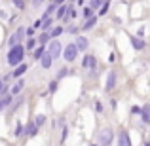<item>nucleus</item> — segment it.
<instances>
[{"label": "nucleus", "instance_id": "30", "mask_svg": "<svg viewBox=\"0 0 150 146\" xmlns=\"http://www.w3.org/2000/svg\"><path fill=\"white\" fill-rule=\"evenodd\" d=\"M55 89H57V82H51V84H50V93H55Z\"/></svg>", "mask_w": 150, "mask_h": 146}, {"label": "nucleus", "instance_id": "14", "mask_svg": "<svg viewBox=\"0 0 150 146\" xmlns=\"http://www.w3.org/2000/svg\"><path fill=\"white\" fill-rule=\"evenodd\" d=\"M131 46L135 49H143L144 48V40L143 38H137V36H131Z\"/></svg>", "mask_w": 150, "mask_h": 146}, {"label": "nucleus", "instance_id": "16", "mask_svg": "<svg viewBox=\"0 0 150 146\" xmlns=\"http://www.w3.org/2000/svg\"><path fill=\"white\" fill-rule=\"evenodd\" d=\"M46 51H48V49H46V46H38V48L34 49V59H42V55H44Z\"/></svg>", "mask_w": 150, "mask_h": 146}, {"label": "nucleus", "instance_id": "19", "mask_svg": "<svg viewBox=\"0 0 150 146\" xmlns=\"http://www.w3.org/2000/svg\"><path fill=\"white\" fill-rule=\"evenodd\" d=\"M21 87H23V82H21V80H19V82H17V84H15V85H13V87H11V95H17V93H19V91H21Z\"/></svg>", "mask_w": 150, "mask_h": 146}, {"label": "nucleus", "instance_id": "12", "mask_svg": "<svg viewBox=\"0 0 150 146\" xmlns=\"http://www.w3.org/2000/svg\"><path fill=\"white\" fill-rule=\"evenodd\" d=\"M141 118H143V123H150V104L143 106V114H141Z\"/></svg>", "mask_w": 150, "mask_h": 146}, {"label": "nucleus", "instance_id": "21", "mask_svg": "<svg viewBox=\"0 0 150 146\" xmlns=\"http://www.w3.org/2000/svg\"><path fill=\"white\" fill-rule=\"evenodd\" d=\"M27 49H29V51H34V49H36V40H34V38H30V40L27 42Z\"/></svg>", "mask_w": 150, "mask_h": 146}, {"label": "nucleus", "instance_id": "15", "mask_svg": "<svg viewBox=\"0 0 150 146\" xmlns=\"http://www.w3.org/2000/svg\"><path fill=\"white\" fill-rule=\"evenodd\" d=\"M25 72H27V65H19L17 68L13 70V74H11V76H13V78H19V76H23Z\"/></svg>", "mask_w": 150, "mask_h": 146}, {"label": "nucleus", "instance_id": "18", "mask_svg": "<svg viewBox=\"0 0 150 146\" xmlns=\"http://www.w3.org/2000/svg\"><path fill=\"white\" fill-rule=\"evenodd\" d=\"M95 23H97V17H91V19H88V21H86V25H84V30H89V29H93V27H95Z\"/></svg>", "mask_w": 150, "mask_h": 146}, {"label": "nucleus", "instance_id": "25", "mask_svg": "<svg viewBox=\"0 0 150 146\" xmlns=\"http://www.w3.org/2000/svg\"><path fill=\"white\" fill-rule=\"evenodd\" d=\"M50 38H51L50 34H48V32H44V34L40 36V44H42V46H44V44H48V40H50Z\"/></svg>", "mask_w": 150, "mask_h": 146}, {"label": "nucleus", "instance_id": "33", "mask_svg": "<svg viewBox=\"0 0 150 146\" xmlns=\"http://www.w3.org/2000/svg\"><path fill=\"white\" fill-rule=\"evenodd\" d=\"M69 17H76V11H74L72 8H70V10H69Z\"/></svg>", "mask_w": 150, "mask_h": 146}, {"label": "nucleus", "instance_id": "7", "mask_svg": "<svg viewBox=\"0 0 150 146\" xmlns=\"http://www.w3.org/2000/svg\"><path fill=\"white\" fill-rule=\"evenodd\" d=\"M114 85H116V72H108V78H106L105 89H106V91H112Z\"/></svg>", "mask_w": 150, "mask_h": 146}, {"label": "nucleus", "instance_id": "22", "mask_svg": "<svg viewBox=\"0 0 150 146\" xmlns=\"http://www.w3.org/2000/svg\"><path fill=\"white\" fill-rule=\"evenodd\" d=\"M61 32H63V27H55V29L50 32V36H51V38H55V36H59Z\"/></svg>", "mask_w": 150, "mask_h": 146}, {"label": "nucleus", "instance_id": "4", "mask_svg": "<svg viewBox=\"0 0 150 146\" xmlns=\"http://www.w3.org/2000/svg\"><path fill=\"white\" fill-rule=\"evenodd\" d=\"M78 46L76 44H69V46H65V49H63V57H65V61H74L76 59V55H78Z\"/></svg>", "mask_w": 150, "mask_h": 146}, {"label": "nucleus", "instance_id": "23", "mask_svg": "<svg viewBox=\"0 0 150 146\" xmlns=\"http://www.w3.org/2000/svg\"><path fill=\"white\" fill-rule=\"evenodd\" d=\"M46 123V116L44 114H40V116H36V125L40 127V125H44Z\"/></svg>", "mask_w": 150, "mask_h": 146}, {"label": "nucleus", "instance_id": "8", "mask_svg": "<svg viewBox=\"0 0 150 146\" xmlns=\"http://www.w3.org/2000/svg\"><path fill=\"white\" fill-rule=\"evenodd\" d=\"M95 65H97V59L93 55H86L84 61H82V66H86V68H95Z\"/></svg>", "mask_w": 150, "mask_h": 146}, {"label": "nucleus", "instance_id": "29", "mask_svg": "<svg viewBox=\"0 0 150 146\" xmlns=\"http://www.w3.org/2000/svg\"><path fill=\"white\" fill-rule=\"evenodd\" d=\"M13 4H15V8H19V10L25 8V2H23V0H13Z\"/></svg>", "mask_w": 150, "mask_h": 146}, {"label": "nucleus", "instance_id": "9", "mask_svg": "<svg viewBox=\"0 0 150 146\" xmlns=\"http://www.w3.org/2000/svg\"><path fill=\"white\" fill-rule=\"evenodd\" d=\"M40 65L44 66V68H50V66L53 65V57H51V55L48 53V51H46V53L42 55V59H40Z\"/></svg>", "mask_w": 150, "mask_h": 146}, {"label": "nucleus", "instance_id": "10", "mask_svg": "<svg viewBox=\"0 0 150 146\" xmlns=\"http://www.w3.org/2000/svg\"><path fill=\"white\" fill-rule=\"evenodd\" d=\"M38 133V125H36V121H30L29 125H27V129H25V135L27 137H34Z\"/></svg>", "mask_w": 150, "mask_h": 146}, {"label": "nucleus", "instance_id": "34", "mask_svg": "<svg viewBox=\"0 0 150 146\" xmlns=\"http://www.w3.org/2000/svg\"><path fill=\"white\" fill-rule=\"evenodd\" d=\"M42 2H44V0H33V6H40Z\"/></svg>", "mask_w": 150, "mask_h": 146}, {"label": "nucleus", "instance_id": "20", "mask_svg": "<svg viewBox=\"0 0 150 146\" xmlns=\"http://www.w3.org/2000/svg\"><path fill=\"white\" fill-rule=\"evenodd\" d=\"M13 135H15V137H21V135H23V123H21V121H17V125H15V131H13Z\"/></svg>", "mask_w": 150, "mask_h": 146}, {"label": "nucleus", "instance_id": "32", "mask_svg": "<svg viewBox=\"0 0 150 146\" xmlns=\"http://www.w3.org/2000/svg\"><path fill=\"white\" fill-rule=\"evenodd\" d=\"M65 74H67V68H61V70H59V74H57V78H63Z\"/></svg>", "mask_w": 150, "mask_h": 146}, {"label": "nucleus", "instance_id": "5", "mask_svg": "<svg viewBox=\"0 0 150 146\" xmlns=\"http://www.w3.org/2000/svg\"><path fill=\"white\" fill-rule=\"evenodd\" d=\"M61 49H63V48H61V44H59L57 40H53V42H51V44L48 46V53H50V55H51L53 59L61 55Z\"/></svg>", "mask_w": 150, "mask_h": 146}, {"label": "nucleus", "instance_id": "24", "mask_svg": "<svg viewBox=\"0 0 150 146\" xmlns=\"http://www.w3.org/2000/svg\"><path fill=\"white\" fill-rule=\"evenodd\" d=\"M84 17L86 19H91L93 17V10H91V8H86V10H84Z\"/></svg>", "mask_w": 150, "mask_h": 146}, {"label": "nucleus", "instance_id": "36", "mask_svg": "<svg viewBox=\"0 0 150 146\" xmlns=\"http://www.w3.org/2000/svg\"><path fill=\"white\" fill-rule=\"evenodd\" d=\"M0 89H4V82L2 80H0Z\"/></svg>", "mask_w": 150, "mask_h": 146}, {"label": "nucleus", "instance_id": "17", "mask_svg": "<svg viewBox=\"0 0 150 146\" xmlns=\"http://www.w3.org/2000/svg\"><path fill=\"white\" fill-rule=\"evenodd\" d=\"M69 10H70V8H67V6H61V8L57 10V17H59V19H63V17H69V15H67V13H69Z\"/></svg>", "mask_w": 150, "mask_h": 146}, {"label": "nucleus", "instance_id": "37", "mask_svg": "<svg viewBox=\"0 0 150 146\" xmlns=\"http://www.w3.org/2000/svg\"><path fill=\"white\" fill-rule=\"evenodd\" d=\"M89 146H97V144H89Z\"/></svg>", "mask_w": 150, "mask_h": 146}, {"label": "nucleus", "instance_id": "3", "mask_svg": "<svg viewBox=\"0 0 150 146\" xmlns=\"http://www.w3.org/2000/svg\"><path fill=\"white\" fill-rule=\"evenodd\" d=\"M112 139H114V131H112L110 127H105V129L99 133V144H101V146H110Z\"/></svg>", "mask_w": 150, "mask_h": 146}, {"label": "nucleus", "instance_id": "35", "mask_svg": "<svg viewBox=\"0 0 150 146\" xmlns=\"http://www.w3.org/2000/svg\"><path fill=\"white\" fill-rule=\"evenodd\" d=\"M63 2H65V0H55L53 4H55V6H59V4H63Z\"/></svg>", "mask_w": 150, "mask_h": 146}, {"label": "nucleus", "instance_id": "11", "mask_svg": "<svg viewBox=\"0 0 150 146\" xmlns=\"http://www.w3.org/2000/svg\"><path fill=\"white\" fill-rule=\"evenodd\" d=\"M10 102H11V93H2V97H0V112H2Z\"/></svg>", "mask_w": 150, "mask_h": 146}, {"label": "nucleus", "instance_id": "31", "mask_svg": "<svg viewBox=\"0 0 150 146\" xmlns=\"http://www.w3.org/2000/svg\"><path fill=\"white\" fill-rule=\"evenodd\" d=\"M95 110H97V112H103V104H101V102H99V101H97V102H95Z\"/></svg>", "mask_w": 150, "mask_h": 146}, {"label": "nucleus", "instance_id": "2", "mask_svg": "<svg viewBox=\"0 0 150 146\" xmlns=\"http://www.w3.org/2000/svg\"><path fill=\"white\" fill-rule=\"evenodd\" d=\"M25 34H27V29H25V27H19V29L15 30V32L11 34V36H10V40H8V44H10L11 48H15V46H19V44H21V40L25 38Z\"/></svg>", "mask_w": 150, "mask_h": 146}, {"label": "nucleus", "instance_id": "27", "mask_svg": "<svg viewBox=\"0 0 150 146\" xmlns=\"http://www.w3.org/2000/svg\"><path fill=\"white\" fill-rule=\"evenodd\" d=\"M67 133H69V129H67V125H63V133H61V142H65V140H67Z\"/></svg>", "mask_w": 150, "mask_h": 146}, {"label": "nucleus", "instance_id": "1", "mask_svg": "<svg viewBox=\"0 0 150 146\" xmlns=\"http://www.w3.org/2000/svg\"><path fill=\"white\" fill-rule=\"evenodd\" d=\"M23 57H25V48L21 44L15 46V48H10V51H8V65L17 68L19 65H23Z\"/></svg>", "mask_w": 150, "mask_h": 146}, {"label": "nucleus", "instance_id": "28", "mask_svg": "<svg viewBox=\"0 0 150 146\" xmlns=\"http://www.w3.org/2000/svg\"><path fill=\"white\" fill-rule=\"evenodd\" d=\"M42 27H44V30H48L50 27H51V19L48 17V19H44V23H42Z\"/></svg>", "mask_w": 150, "mask_h": 146}, {"label": "nucleus", "instance_id": "26", "mask_svg": "<svg viewBox=\"0 0 150 146\" xmlns=\"http://www.w3.org/2000/svg\"><path fill=\"white\" fill-rule=\"evenodd\" d=\"M108 8H110V2H106V4H105V6H103V8H101V10H99V15H105V13H106V11H108Z\"/></svg>", "mask_w": 150, "mask_h": 146}, {"label": "nucleus", "instance_id": "6", "mask_svg": "<svg viewBox=\"0 0 150 146\" xmlns=\"http://www.w3.org/2000/svg\"><path fill=\"white\" fill-rule=\"evenodd\" d=\"M118 146H131V139H129V133L125 129H122L118 135Z\"/></svg>", "mask_w": 150, "mask_h": 146}, {"label": "nucleus", "instance_id": "13", "mask_svg": "<svg viewBox=\"0 0 150 146\" xmlns=\"http://www.w3.org/2000/svg\"><path fill=\"white\" fill-rule=\"evenodd\" d=\"M76 46H78V49H80V51H86V49H88V38H86V36H78Z\"/></svg>", "mask_w": 150, "mask_h": 146}]
</instances>
